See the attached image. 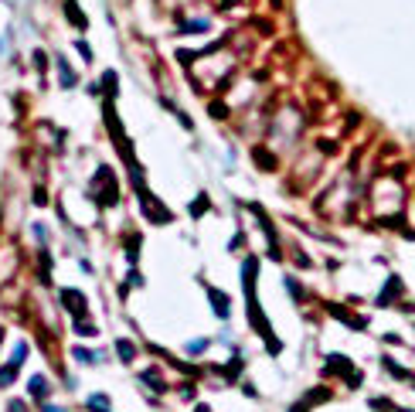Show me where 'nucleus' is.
Segmentation results:
<instances>
[{
	"instance_id": "nucleus-2",
	"label": "nucleus",
	"mask_w": 415,
	"mask_h": 412,
	"mask_svg": "<svg viewBox=\"0 0 415 412\" xmlns=\"http://www.w3.org/2000/svg\"><path fill=\"white\" fill-rule=\"evenodd\" d=\"M7 382H14V364H10V368H3V371H0V385H7Z\"/></svg>"
},
{
	"instance_id": "nucleus-1",
	"label": "nucleus",
	"mask_w": 415,
	"mask_h": 412,
	"mask_svg": "<svg viewBox=\"0 0 415 412\" xmlns=\"http://www.w3.org/2000/svg\"><path fill=\"white\" fill-rule=\"evenodd\" d=\"M31 392H34V395H45V378H34V382H31Z\"/></svg>"
}]
</instances>
